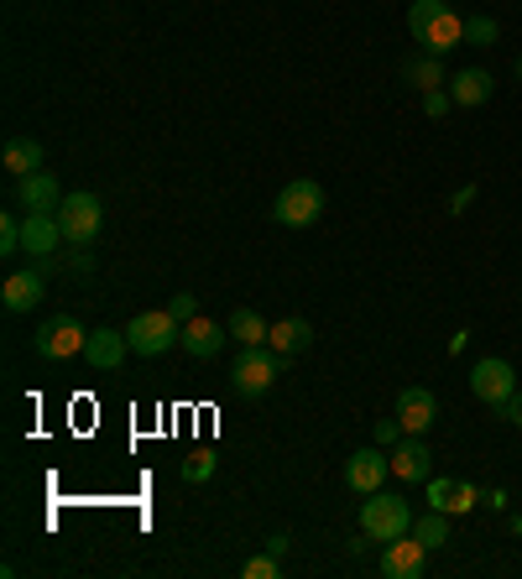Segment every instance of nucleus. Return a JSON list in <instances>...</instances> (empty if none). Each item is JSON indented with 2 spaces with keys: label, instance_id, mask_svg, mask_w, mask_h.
Wrapping results in <instances>:
<instances>
[{
  "label": "nucleus",
  "instance_id": "5",
  "mask_svg": "<svg viewBox=\"0 0 522 579\" xmlns=\"http://www.w3.org/2000/svg\"><path fill=\"white\" fill-rule=\"evenodd\" d=\"M319 214H324V188L313 183V178H293L278 193V204H272V220L288 224V230H309Z\"/></svg>",
  "mask_w": 522,
  "mask_h": 579
},
{
  "label": "nucleus",
  "instance_id": "14",
  "mask_svg": "<svg viewBox=\"0 0 522 579\" xmlns=\"http://www.w3.org/2000/svg\"><path fill=\"white\" fill-rule=\"evenodd\" d=\"M17 199H21L27 214H58V204H63V188H58L52 172H27V178H17Z\"/></svg>",
  "mask_w": 522,
  "mask_h": 579
},
{
  "label": "nucleus",
  "instance_id": "28",
  "mask_svg": "<svg viewBox=\"0 0 522 579\" xmlns=\"http://www.w3.org/2000/svg\"><path fill=\"white\" fill-rule=\"evenodd\" d=\"M241 575L245 579H278L282 575V559H278V553H257V559H245Z\"/></svg>",
  "mask_w": 522,
  "mask_h": 579
},
{
  "label": "nucleus",
  "instance_id": "35",
  "mask_svg": "<svg viewBox=\"0 0 522 579\" xmlns=\"http://www.w3.org/2000/svg\"><path fill=\"white\" fill-rule=\"evenodd\" d=\"M512 532H518V538H522V517H512Z\"/></svg>",
  "mask_w": 522,
  "mask_h": 579
},
{
  "label": "nucleus",
  "instance_id": "18",
  "mask_svg": "<svg viewBox=\"0 0 522 579\" xmlns=\"http://www.w3.org/2000/svg\"><path fill=\"white\" fill-rule=\"evenodd\" d=\"M267 345H272V350H278V356H303V350H309L313 345V325L309 319H278V325L267 329Z\"/></svg>",
  "mask_w": 522,
  "mask_h": 579
},
{
  "label": "nucleus",
  "instance_id": "13",
  "mask_svg": "<svg viewBox=\"0 0 522 579\" xmlns=\"http://www.w3.org/2000/svg\"><path fill=\"white\" fill-rule=\"evenodd\" d=\"M126 356H131V340H126V329H89L84 360L94 366V371H121Z\"/></svg>",
  "mask_w": 522,
  "mask_h": 579
},
{
  "label": "nucleus",
  "instance_id": "32",
  "mask_svg": "<svg viewBox=\"0 0 522 579\" xmlns=\"http://www.w3.org/2000/svg\"><path fill=\"white\" fill-rule=\"evenodd\" d=\"M496 412H502V418H506V423H512V428H522V387H518V392H512V397H506V402H502V408H496Z\"/></svg>",
  "mask_w": 522,
  "mask_h": 579
},
{
  "label": "nucleus",
  "instance_id": "26",
  "mask_svg": "<svg viewBox=\"0 0 522 579\" xmlns=\"http://www.w3.org/2000/svg\"><path fill=\"white\" fill-rule=\"evenodd\" d=\"M214 465H220L214 460V449H193L189 460H183V480H209L214 476Z\"/></svg>",
  "mask_w": 522,
  "mask_h": 579
},
{
  "label": "nucleus",
  "instance_id": "11",
  "mask_svg": "<svg viewBox=\"0 0 522 579\" xmlns=\"http://www.w3.org/2000/svg\"><path fill=\"white\" fill-rule=\"evenodd\" d=\"M475 501H481V486H470V480H460V476H429V507L434 511L465 517Z\"/></svg>",
  "mask_w": 522,
  "mask_h": 579
},
{
  "label": "nucleus",
  "instance_id": "23",
  "mask_svg": "<svg viewBox=\"0 0 522 579\" xmlns=\"http://www.w3.org/2000/svg\"><path fill=\"white\" fill-rule=\"evenodd\" d=\"M413 538L423 548H429V553H434V548H444L450 543V511H423V517H413Z\"/></svg>",
  "mask_w": 522,
  "mask_h": 579
},
{
  "label": "nucleus",
  "instance_id": "3",
  "mask_svg": "<svg viewBox=\"0 0 522 579\" xmlns=\"http://www.w3.org/2000/svg\"><path fill=\"white\" fill-rule=\"evenodd\" d=\"M361 532L371 543H392V538H408L413 532V507L402 496H387V491H371L361 501Z\"/></svg>",
  "mask_w": 522,
  "mask_h": 579
},
{
  "label": "nucleus",
  "instance_id": "2",
  "mask_svg": "<svg viewBox=\"0 0 522 579\" xmlns=\"http://www.w3.org/2000/svg\"><path fill=\"white\" fill-rule=\"evenodd\" d=\"M282 366H288V356H278L272 345H241V360L230 366V387H235V397H267Z\"/></svg>",
  "mask_w": 522,
  "mask_h": 579
},
{
  "label": "nucleus",
  "instance_id": "10",
  "mask_svg": "<svg viewBox=\"0 0 522 579\" xmlns=\"http://www.w3.org/2000/svg\"><path fill=\"white\" fill-rule=\"evenodd\" d=\"M392 476H402L408 486H429V476H434V455H429L423 433H402V439L392 443Z\"/></svg>",
  "mask_w": 522,
  "mask_h": 579
},
{
  "label": "nucleus",
  "instance_id": "8",
  "mask_svg": "<svg viewBox=\"0 0 522 579\" xmlns=\"http://www.w3.org/2000/svg\"><path fill=\"white\" fill-rule=\"evenodd\" d=\"M470 392L481 397L486 408H502L506 397L518 392V371H512V366H506L502 356L475 360V366H470Z\"/></svg>",
  "mask_w": 522,
  "mask_h": 579
},
{
  "label": "nucleus",
  "instance_id": "25",
  "mask_svg": "<svg viewBox=\"0 0 522 579\" xmlns=\"http://www.w3.org/2000/svg\"><path fill=\"white\" fill-rule=\"evenodd\" d=\"M502 37V27L491 17H465V48H491Z\"/></svg>",
  "mask_w": 522,
  "mask_h": 579
},
{
  "label": "nucleus",
  "instance_id": "34",
  "mask_svg": "<svg viewBox=\"0 0 522 579\" xmlns=\"http://www.w3.org/2000/svg\"><path fill=\"white\" fill-rule=\"evenodd\" d=\"M481 501H491V511H502L506 507V491H481Z\"/></svg>",
  "mask_w": 522,
  "mask_h": 579
},
{
  "label": "nucleus",
  "instance_id": "30",
  "mask_svg": "<svg viewBox=\"0 0 522 579\" xmlns=\"http://www.w3.org/2000/svg\"><path fill=\"white\" fill-rule=\"evenodd\" d=\"M168 313H173V319H178V325H189V319H193V313H199V303H193V292H178V298H173V303H168Z\"/></svg>",
  "mask_w": 522,
  "mask_h": 579
},
{
  "label": "nucleus",
  "instance_id": "15",
  "mask_svg": "<svg viewBox=\"0 0 522 579\" xmlns=\"http://www.w3.org/2000/svg\"><path fill=\"white\" fill-rule=\"evenodd\" d=\"M423 563H429V548H423L413 532H408V538H392V543H387L382 575L387 579H418V575H423Z\"/></svg>",
  "mask_w": 522,
  "mask_h": 579
},
{
  "label": "nucleus",
  "instance_id": "16",
  "mask_svg": "<svg viewBox=\"0 0 522 579\" xmlns=\"http://www.w3.org/2000/svg\"><path fill=\"white\" fill-rule=\"evenodd\" d=\"M58 246H63V224H58V214H27V220H21V251H32L37 261H52Z\"/></svg>",
  "mask_w": 522,
  "mask_h": 579
},
{
  "label": "nucleus",
  "instance_id": "9",
  "mask_svg": "<svg viewBox=\"0 0 522 579\" xmlns=\"http://www.w3.org/2000/svg\"><path fill=\"white\" fill-rule=\"evenodd\" d=\"M387 476H392V455H382V443H377V449H355V455L345 460V486L355 496L382 491Z\"/></svg>",
  "mask_w": 522,
  "mask_h": 579
},
{
  "label": "nucleus",
  "instance_id": "17",
  "mask_svg": "<svg viewBox=\"0 0 522 579\" xmlns=\"http://www.w3.org/2000/svg\"><path fill=\"white\" fill-rule=\"evenodd\" d=\"M225 340H230V325H214V319H204V313H193L189 325H183V350H189L193 360L220 356Z\"/></svg>",
  "mask_w": 522,
  "mask_h": 579
},
{
  "label": "nucleus",
  "instance_id": "19",
  "mask_svg": "<svg viewBox=\"0 0 522 579\" xmlns=\"http://www.w3.org/2000/svg\"><path fill=\"white\" fill-rule=\"evenodd\" d=\"M491 89H496V79H491L486 69H460V73L450 79V100L465 104V110H475V104L491 100Z\"/></svg>",
  "mask_w": 522,
  "mask_h": 579
},
{
  "label": "nucleus",
  "instance_id": "7",
  "mask_svg": "<svg viewBox=\"0 0 522 579\" xmlns=\"http://www.w3.org/2000/svg\"><path fill=\"white\" fill-rule=\"evenodd\" d=\"M58 224H63V240L89 246V240L100 236V224H104V204L94 199V193H69V199L58 204Z\"/></svg>",
  "mask_w": 522,
  "mask_h": 579
},
{
  "label": "nucleus",
  "instance_id": "24",
  "mask_svg": "<svg viewBox=\"0 0 522 579\" xmlns=\"http://www.w3.org/2000/svg\"><path fill=\"white\" fill-rule=\"evenodd\" d=\"M267 319H261L257 308H235V319H230V340L235 345H267Z\"/></svg>",
  "mask_w": 522,
  "mask_h": 579
},
{
  "label": "nucleus",
  "instance_id": "20",
  "mask_svg": "<svg viewBox=\"0 0 522 579\" xmlns=\"http://www.w3.org/2000/svg\"><path fill=\"white\" fill-rule=\"evenodd\" d=\"M0 298H6V308H11V313H32V308L42 303V277H37V272H11V277H6V292H0Z\"/></svg>",
  "mask_w": 522,
  "mask_h": 579
},
{
  "label": "nucleus",
  "instance_id": "27",
  "mask_svg": "<svg viewBox=\"0 0 522 579\" xmlns=\"http://www.w3.org/2000/svg\"><path fill=\"white\" fill-rule=\"evenodd\" d=\"M0 256H6V261L21 256V220L17 214H0Z\"/></svg>",
  "mask_w": 522,
  "mask_h": 579
},
{
  "label": "nucleus",
  "instance_id": "4",
  "mask_svg": "<svg viewBox=\"0 0 522 579\" xmlns=\"http://www.w3.org/2000/svg\"><path fill=\"white\" fill-rule=\"evenodd\" d=\"M126 340H131V356H168L173 345H183V325H178L168 308H152V313H137L131 325H126Z\"/></svg>",
  "mask_w": 522,
  "mask_h": 579
},
{
  "label": "nucleus",
  "instance_id": "33",
  "mask_svg": "<svg viewBox=\"0 0 522 579\" xmlns=\"http://www.w3.org/2000/svg\"><path fill=\"white\" fill-rule=\"evenodd\" d=\"M267 553H278L282 559V553H288V532H272V538H267Z\"/></svg>",
  "mask_w": 522,
  "mask_h": 579
},
{
  "label": "nucleus",
  "instance_id": "36",
  "mask_svg": "<svg viewBox=\"0 0 522 579\" xmlns=\"http://www.w3.org/2000/svg\"><path fill=\"white\" fill-rule=\"evenodd\" d=\"M518 79H522V58H518Z\"/></svg>",
  "mask_w": 522,
  "mask_h": 579
},
{
  "label": "nucleus",
  "instance_id": "21",
  "mask_svg": "<svg viewBox=\"0 0 522 579\" xmlns=\"http://www.w3.org/2000/svg\"><path fill=\"white\" fill-rule=\"evenodd\" d=\"M0 162H6V172H11V178L42 172V147H37L32 137H11V141H6V152H0Z\"/></svg>",
  "mask_w": 522,
  "mask_h": 579
},
{
  "label": "nucleus",
  "instance_id": "12",
  "mask_svg": "<svg viewBox=\"0 0 522 579\" xmlns=\"http://www.w3.org/2000/svg\"><path fill=\"white\" fill-rule=\"evenodd\" d=\"M439 418V397L429 387H402L398 392V423L402 433H429Z\"/></svg>",
  "mask_w": 522,
  "mask_h": 579
},
{
  "label": "nucleus",
  "instance_id": "31",
  "mask_svg": "<svg viewBox=\"0 0 522 579\" xmlns=\"http://www.w3.org/2000/svg\"><path fill=\"white\" fill-rule=\"evenodd\" d=\"M398 439H402V423H398V418H382V423H377V443H382V449H392Z\"/></svg>",
  "mask_w": 522,
  "mask_h": 579
},
{
  "label": "nucleus",
  "instance_id": "22",
  "mask_svg": "<svg viewBox=\"0 0 522 579\" xmlns=\"http://www.w3.org/2000/svg\"><path fill=\"white\" fill-rule=\"evenodd\" d=\"M402 79H408L413 89H423V94H429V89H444V84H450V79H444V69H439L434 52H423V58H408V63H402Z\"/></svg>",
  "mask_w": 522,
  "mask_h": 579
},
{
  "label": "nucleus",
  "instance_id": "1",
  "mask_svg": "<svg viewBox=\"0 0 522 579\" xmlns=\"http://www.w3.org/2000/svg\"><path fill=\"white\" fill-rule=\"evenodd\" d=\"M408 32L434 58H444L450 48H465V17H454L450 0H413L408 6Z\"/></svg>",
  "mask_w": 522,
  "mask_h": 579
},
{
  "label": "nucleus",
  "instance_id": "6",
  "mask_svg": "<svg viewBox=\"0 0 522 579\" xmlns=\"http://www.w3.org/2000/svg\"><path fill=\"white\" fill-rule=\"evenodd\" d=\"M84 340H89V329L73 313H63V319H48V325L37 329L32 350L42 360H73V356H84Z\"/></svg>",
  "mask_w": 522,
  "mask_h": 579
},
{
  "label": "nucleus",
  "instance_id": "29",
  "mask_svg": "<svg viewBox=\"0 0 522 579\" xmlns=\"http://www.w3.org/2000/svg\"><path fill=\"white\" fill-rule=\"evenodd\" d=\"M450 104H454V100H450V89H429V94H423V116H434V120H439L444 110H450Z\"/></svg>",
  "mask_w": 522,
  "mask_h": 579
}]
</instances>
